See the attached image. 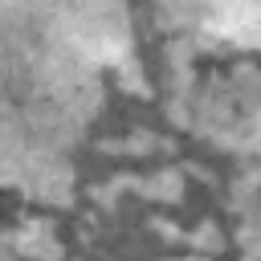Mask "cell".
<instances>
[{"label":"cell","instance_id":"1","mask_svg":"<svg viewBox=\"0 0 261 261\" xmlns=\"http://www.w3.org/2000/svg\"><path fill=\"white\" fill-rule=\"evenodd\" d=\"M208 20L224 37H249L261 41V0H208Z\"/></svg>","mask_w":261,"mask_h":261}]
</instances>
